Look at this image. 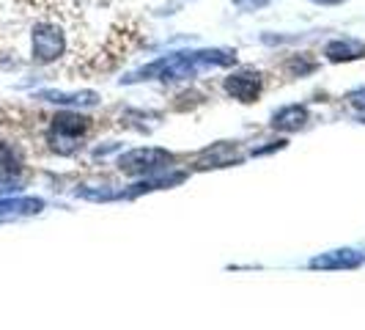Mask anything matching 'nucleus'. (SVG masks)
Here are the masks:
<instances>
[{
    "label": "nucleus",
    "mask_w": 365,
    "mask_h": 330,
    "mask_svg": "<svg viewBox=\"0 0 365 330\" xmlns=\"http://www.w3.org/2000/svg\"><path fill=\"white\" fill-rule=\"evenodd\" d=\"M31 50H34V61L36 64H53L58 61L63 50H66V39L63 31L53 25V22H38L31 34Z\"/></svg>",
    "instance_id": "20e7f679"
},
{
    "label": "nucleus",
    "mask_w": 365,
    "mask_h": 330,
    "mask_svg": "<svg viewBox=\"0 0 365 330\" xmlns=\"http://www.w3.org/2000/svg\"><path fill=\"white\" fill-rule=\"evenodd\" d=\"M365 261V254L354 251V248H344V251H329L322 256L311 259L313 270H354Z\"/></svg>",
    "instance_id": "423d86ee"
},
{
    "label": "nucleus",
    "mask_w": 365,
    "mask_h": 330,
    "mask_svg": "<svg viewBox=\"0 0 365 330\" xmlns=\"http://www.w3.org/2000/svg\"><path fill=\"white\" fill-rule=\"evenodd\" d=\"M324 55L332 64L357 61V58H365V41H360V39H332L324 47Z\"/></svg>",
    "instance_id": "6e6552de"
},
{
    "label": "nucleus",
    "mask_w": 365,
    "mask_h": 330,
    "mask_svg": "<svg viewBox=\"0 0 365 330\" xmlns=\"http://www.w3.org/2000/svg\"><path fill=\"white\" fill-rule=\"evenodd\" d=\"M286 146V141H277V144H272V146H264V149H253V154H269V151H274V149H283Z\"/></svg>",
    "instance_id": "2eb2a0df"
},
{
    "label": "nucleus",
    "mask_w": 365,
    "mask_h": 330,
    "mask_svg": "<svg viewBox=\"0 0 365 330\" xmlns=\"http://www.w3.org/2000/svg\"><path fill=\"white\" fill-rule=\"evenodd\" d=\"M88 127H91L88 116L74 113V110H63V113H58L53 119L47 141H50L53 151H58V154H72L74 149H77V141L88 132Z\"/></svg>",
    "instance_id": "f03ea898"
},
{
    "label": "nucleus",
    "mask_w": 365,
    "mask_h": 330,
    "mask_svg": "<svg viewBox=\"0 0 365 330\" xmlns=\"http://www.w3.org/2000/svg\"><path fill=\"white\" fill-rule=\"evenodd\" d=\"M36 99H44V102H55V105H74V108H93L99 102V94L96 91H38Z\"/></svg>",
    "instance_id": "9b49d317"
},
{
    "label": "nucleus",
    "mask_w": 365,
    "mask_h": 330,
    "mask_svg": "<svg viewBox=\"0 0 365 330\" xmlns=\"http://www.w3.org/2000/svg\"><path fill=\"white\" fill-rule=\"evenodd\" d=\"M242 163V154H239L237 144H215V146L203 149L198 154L195 165L198 168H228V165H239Z\"/></svg>",
    "instance_id": "0eeeda50"
},
{
    "label": "nucleus",
    "mask_w": 365,
    "mask_h": 330,
    "mask_svg": "<svg viewBox=\"0 0 365 330\" xmlns=\"http://www.w3.org/2000/svg\"><path fill=\"white\" fill-rule=\"evenodd\" d=\"M286 69L292 74H297V77H302V74L316 72V61H308L305 55H294V58L286 61Z\"/></svg>",
    "instance_id": "f8f14e48"
},
{
    "label": "nucleus",
    "mask_w": 365,
    "mask_h": 330,
    "mask_svg": "<svg viewBox=\"0 0 365 330\" xmlns=\"http://www.w3.org/2000/svg\"><path fill=\"white\" fill-rule=\"evenodd\" d=\"M346 99H349V105H351V108L365 110V89H357V91H351Z\"/></svg>",
    "instance_id": "4468645a"
},
{
    "label": "nucleus",
    "mask_w": 365,
    "mask_h": 330,
    "mask_svg": "<svg viewBox=\"0 0 365 330\" xmlns=\"http://www.w3.org/2000/svg\"><path fill=\"white\" fill-rule=\"evenodd\" d=\"M308 108L305 105H286L272 116V127L280 132H294V129H302L308 124Z\"/></svg>",
    "instance_id": "9d476101"
},
{
    "label": "nucleus",
    "mask_w": 365,
    "mask_h": 330,
    "mask_svg": "<svg viewBox=\"0 0 365 330\" xmlns=\"http://www.w3.org/2000/svg\"><path fill=\"white\" fill-rule=\"evenodd\" d=\"M237 64V53L234 50H195V53H173L168 58H160L154 64H148L143 69L132 72L129 77H124V83H138V80H165V83H173V80H190L201 69L209 66H231Z\"/></svg>",
    "instance_id": "f257e3e1"
},
{
    "label": "nucleus",
    "mask_w": 365,
    "mask_h": 330,
    "mask_svg": "<svg viewBox=\"0 0 365 330\" xmlns=\"http://www.w3.org/2000/svg\"><path fill=\"white\" fill-rule=\"evenodd\" d=\"M118 168L127 176H157L160 171L173 168V154L168 149L157 146L132 149V151L118 157Z\"/></svg>",
    "instance_id": "7ed1b4c3"
},
{
    "label": "nucleus",
    "mask_w": 365,
    "mask_h": 330,
    "mask_svg": "<svg viewBox=\"0 0 365 330\" xmlns=\"http://www.w3.org/2000/svg\"><path fill=\"white\" fill-rule=\"evenodd\" d=\"M44 209L41 199H0V223L3 220L25 218V215H38Z\"/></svg>",
    "instance_id": "1a4fd4ad"
},
{
    "label": "nucleus",
    "mask_w": 365,
    "mask_h": 330,
    "mask_svg": "<svg viewBox=\"0 0 365 330\" xmlns=\"http://www.w3.org/2000/svg\"><path fill=\"white\" fill-rule=\"evenodd\" d=\"M237 9L242 11H258V9H264V6H269L272 0H231Z\"/></svg>",
    "instance_id": "ddd939ff"
},
{
    "label": "nucleus",
    "mask_w": 365,
    "mask_h": 330,
    "mask_svg": "<svg viewBox=\"0 0 365 330\" xmlns=\"http://www.w3.org/2000/svg\"><path fill=\"white\" fill-rule=\"evenodd\" d=\"M225 91L239 102H256L261 94V72L256 69H239L225 77Z\"/></svg>",
    "instance_id": "39448f33"
},
{
    "label": "nucleus",
    "mask_w": 365,
    "mask_h": 330,
    "mask_svg": "<svg viewBox=\"0 0 365 330\" xmlns=\"http://www.w3.org/2000/svg\"><path fill=\"white\" fill-rule=\"evenodd\" d=\"M313 3H319V6H338V3H344V0H313Z\"/></svg>",
    "instance_id": "dca6fc26"
}]
</instances>
